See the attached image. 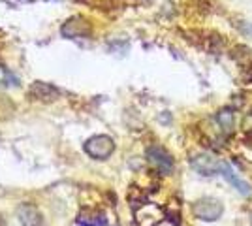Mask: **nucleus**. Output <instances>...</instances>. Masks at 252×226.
I'll return each instance as SVG.
<instances>
[{"mask_svg": "<svg viewBox=\"0 0 252 226\" xmlns=\"http://www.w3.org/2000/svg\"><path fill=\"white\" fill-rule=\"evenodd\" d=\"M85 153L89 157H93L96 161H105L113 155L115 151V141L111 136H105V134H98V136H93L85 141L83 145Z\"/></svg>", "mask_w": 252, "mask_h": 226, "instance_id": "1", "label": "nucleus"}, {"mask_svg": "<svg viewBox=\"0 0 252 226\" xmlns=\"http://www.w3.org/2000/svg\"><path fill=\"white\" fill-rule=\"evenodd\" d=\"M192 213H194L196 219H200V221L215 223V221H219L220 215L224 213V205H222V202L217 200V198H201L198 202H194Z\"/></svg>", "mask_w": 252, "mask_h": 226, "instance_id": "2", "label": "nucleus"}, {"mask_svg": "<svg viewBox=\"0 0 252 226\" xmlns=\"http://www.w3.org/2000/svg\"><path fill=\"white\" fill-rule=\"evenodd\" d=\"M145 157L162 175H169V173L173 172V159H171V155L166 149H162L158 145H153V147H149L145 151Z\"/></svg>", "mask_w": 252, "mask_h": 226, "instance_id": "3", "label": "nucleus"}, {"mask_svg": "<svg viewBox=\"0 0 252 226\" xmlns=\"http://www.w3.org/2000/svg\"><path fill=\"white\" fill-rule=\"evenodd\" d=\"M219 173H220L222 177H224V179H226L237 193L241 194V196H245V198L252 196V187L233 172V168H231L228 162H224V161L220 162V170H219Z\"/></svg>", "mask_w": 252, "mask_h": 226, "instance_id": "4", "label": "nucleus"}, {"mask_svg": "<svg viewBox=\"0 0 252 226\" xmlns=\"http://www.w3.org/2000/svg\"><path fill=\"white\" fill-rule=\"evenodd\" d=\"M220 159H215L211 155H198L192 159V168L201 175H215L220 170Z\"/></svg>", "mask_w": 252, "mask_h": 226, "instance_id": "5", "label": "nucleus"}, {"mask_svg": "<svg viewBox=\"0 0 252 226\" xmlns=\"http://www.w3.org/2000/svg\"><path fill=\"white\" fill-rule=\"evenodd\" d=\"M17 219L21 226H42L43 217L40 209L32 204H21L17 207Z\"/></svg>", "mask_w": 252, "mask_h": 226, "instance_id": "6", "label": "nucleus"}, {"mask_svg": "<svg viewBox=\"0 0 252 226\" xmlns=\"http://www.w3.org/2000/svg\"><path fill=\"white\" fill-rule=\"evenodd\" d=\"M136 219L139 226H155L158 221H162V209L153 204H143L136 211Z\"/></svg>", "mask_w": 252, "mask_h": 226, "instance_id": "7", "label": "nucleus"}, {"mask_svg": "<svg viewBox=\"0 0 252 226\" xmlns=\"http://www.w3.org/2000/svg\"><path fill=\"white\" fill-rule=\"evenodd\" d=\"M77 226H104L107 221H105V215L96 211V209H83L79 215H77Z\"/></svg>", "mask_w": 252, "mask_h": 226, "instance_id": "8", "label": "nucleus"}, {"mask_svg": "<svg viewBox=\"0 0 252 226\" xmlns=\"http://www.w3.org/2000/svg\"><path fill=\"white\" fill-rule=\"evenodd\" d=\"M31 93L36 98H40V100H55V98L59 97V91H57L55 87L47 85V83H42V81H36V83L32 85Z\"/></svg>", "mask_w": 252, "mask_h": 226, "instance_id": "9", "label": "nucleus"}, {"mask_svg": "<svg viewBox=\"0 0 252 226\" xmlns=\"http://www.w3.org/2000/svg\"><path fill=\"white\" fill-rule=\"evenodd\" d=\"M217 123L220 125V129L224 130L226 134H230L231 130H233V125H235V113H233V109H230V108L220 109V111L217 113Z\"/></svg>", "mask_w": 252, "mask_h": 226, "instance_id": "10", "label": "nucleus"}, {"mask_svg": "<svg viewBox=\"0 0 252 226\" xmlns=\"http://www.w3.org/2000/svg\"><path fill=\"white\" fill-rule=\"evenodd\" d=\"M243 129L245 130H252V111L245 117V121H243Z\"/></svg>", "mask_w": 252, "mask_h": 226, "instance_id": "11", "label": "nucleus"}, {"mask_svg": "<svg viewBox=\"0 0 252 226\" xmlns=\"http://www.w3.org/2000/svg\"><path fill=\"white\" fill-rule=\"evenodd\" d=\"M155 226H177L173 221H169V219H162V221H158Z\"/></svg>", "mask_w": 252, "mask_h": 226, "instance_id": "12", "label": "nucleus"}, {"mask_svg": "<svg viewBox=\"0 0 252 226\" xmlns=\"http://www.w3.org/2000/svg\"><path fill=\"white\" fill-rule=\"evenodd\" d=\"M249 219H251V225H252V211H251V217H249Z\"/></svg>", "mask_w": 252, "mask_h": 226, "instance_id": "13", "label": "nucleus"}]
</instances>
